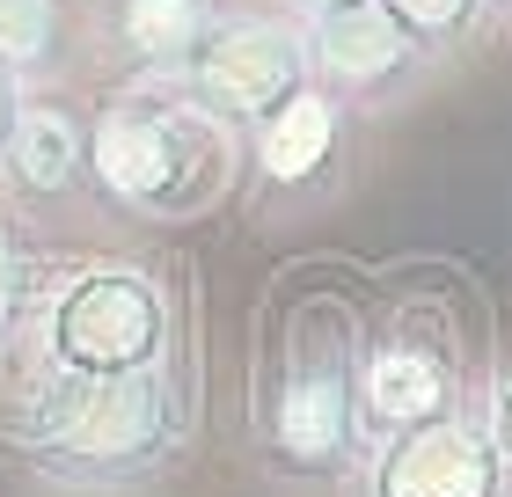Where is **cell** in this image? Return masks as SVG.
I'll return each instance as SVG.
<instances>
[{"label": "cell", "mask_w": 512, "mask_h": 497, "mask_svg": "<svg viewBox=\"0 0 512 497\" xmlns=\"http://www.w3.org/2000/svg\"><path fill=\"white\" fill-rule=\"evenodd\" d=\"M8 439L44 483L125 490V483L161 476L183 454V439H191V395H183L176 366L118 373V381L44 373L30 410L8 424Z\"/></svg>", "instance_id": "1"}, {"label": "cell", "mask_w": 512, "mask_h": 497, "mask_svg": "<svg viewBox=\"0 0 512 497\" xmlns=\"http://www.w3.org/2000/svg\"><path fill=\"white\" fill-rule=\"evenodd\" d=\"M359 315L337 293H308L286 307L256 410V454L286 483H344L366 454L359 417Z\"/></svg>", "instance_id": "2"}, {"label": "cell", "mask_w": 512, "mask_h": 497, "mask_svg": "<svg viewBox=\"0 0 512 497\" xmlns=\"http://www.w3.org/2000/svg\"><path fill=\"white\" fill-rule=\"evenodd\" d=\"M81 183L110 212L147 227L198 220L235 191V132L176 103L169 88H132V96L88 117Z\"/></svg>", "instance_id": "3"}, {"label": "cell", "mask_w": 512, "mask_h": 497, "mask_svg": "<svg viewBox=\"0 0 512 497\" xmlns=\"http://www.w3.org/2000/svg\"><path fill=\"white\" fill-rule=\"evenodd\" d=\"M37 351L44 373L66 381H118V373H147L169 366V337H176V307L169 286L139 264H88L66 286H52L37 315Z\"/></svg>", "instance_id": "4"}, {"label": "cell", "mask_w": 512, "mask_h": 497, "mask_svg": "<svg viewBox=\"0 0 512 497\" xmlns=\"http://www.w3.org/2000/svg\"><path fill=\"white\" fill-rule=\"evenodd\" d=\"M300 81H308L300 15H286V8H220L213 30L183 52V66L161 88L242 139L256 117L278 110Z\"/></svg>", "instance_id": "5"}, {"label": "cell", "mask_w": 512, "mask_h": 497, "mask_svg": "<svg viewBox=\"0 0 512 497\" xmlns=\"http://www.w3.org/2000/svg\"><path fill=\"white\" fill-rule=\"evenodd\" d=\"M469 402V373H461V337L439 307L410 300L388 307V322H374L359 337V417L366 439L403 432V424L447 417Z\"/></svg>", "instance_id": "6"}, {"label": "cell", "mask_w": 512, "mask_h": 497, "mask_svg": "<svg viewBox=\"0 0 512 497\" xmlns=\"http://www.w3.org/2000/svg\"><path fill=\"white\" fill-rule=\"evenodd\" d=\"M300 44H308V81L330 88L337 103L352 110H388L425 88L432 52L417 44L403 22L388 15V0H337L300 22Z\"/></svg>", "instance_id": "7"}, {"label": "cell", "mask_w": 512, "mask_h": 497, "mask_svg": "<svg viewBox=\"0 0 512 497\" xmlns=\"http://www.w3.org/2000/svg\"><path fill=\"white\" fill-rule=\"evenodd\" d=\"M352 476H359V497H505L512 490L498 446H491V424L469 402L447 417L366 439Z\"/></svg>", "instance_id": "8"}, {"label": "cell", "mask_w": 512, "mask_h": 497, "mask_svg": "<svg viewBox=\"0 0 512 497\" xmlns=\"http://www.w3.org/2000/svg\"><path fill=\"white\" fill-rule=\"evenodd\" d=\"M249 139V176L264 212H300L344 191L352 176V103H337L330 88L300 81L278 110H264Z\"/></svg>", "instance_id": "9"}, {"label": "cell", "mask_w": 512, "mask_h": 497, "mask_svg": "<svg viewBox=\"0 0 512 497\" xmlns=\"http://www.w3.org/2000/svg\"><path fill=\"white\" fill-rule=\"evenodd\" d=\"M227 0H88V37L132 88H161Z\"/></svg>", "instance_id": "10"}, {"label": "cell", "mask_w": 512, "mask_h": 497, "mask_svg": "<svg viewBox=\"0 0 512 497\" xmlns=\"http://www.w3.org/2000/svg\"><path fill=\"white\" fill-rule=\"evenodd\" d=\"M88 169V117L59 96H22V117L8 132V147H0V183H8L15 198H59L74 191Z\"/></svg>", "instance_id": "11"}, {"label": "cell", "mask_w": 512, "mask_h": 497, "mask_svg": "<svg viewBox=\"0 0 512 497\" xmlns=\"http://www.w3.org/2000/svg\"><path fill=\"white\" fill-rule=\"evenodd\" d=\"M81 37V8L74 0H0V59L22 81H44L74 59Z\"/></svg>", "instance_id": "12"}, {"label": "cell", "mask_w": 512, "mask_h": 497, "mask_svg": "<svg viewBox=\"0 0 512 497\" xmlns=\"http://www.w3.org/2000/svg\"><path fill=\"white\" fill-rule=\"evenodd\" d=\"M52 300V264H44V242L15 212H0V351L22 344Z\"/></svg>", "instance_id": "13"}, {"label": "cell", "mask_w": 512, "mask_h": 497, "mask_svg": "<svg viewBox=\"0 0 512 497\" xmlns=\"http://www.w3.org/2000/svg\"><path fill=\"white\" fill-rule=\"evenodd\" d=\"M388 15L403 22L439 66L461 59L483 30H491V8H483V0H388Z\"/></svg>", "instance_id": "14"}, {"label": "cell", "mask_w": 512, "mask_h": 497, "mask_svg": "<svg viewBox=\"0 0 512 497\" xmlns=\"http://www.w3.org/2000/svg\"><path fill=\"white\" fill-rule=\"evenodd\" d=\"M483 424H491V446H498V461H505V476H512V373H498V388H491V410H483Z\"/></svg>", "instance_id": "15"}, {"label": "cell", "mask_w": 512, "mask_h": 497, "mask_svg": "<svg viewBox=\"0 0 512 497\" xmlns=\"http://www.w3.org/2000/svg\"><path fill=\"white\" fill-rule=\"evenodd\" d=\"M22 96H30V81L0 59V147H8V132H15V117H22Z\"/></svg>", "instance_id": "16"}, {"label": "cell", "mask_w": 512, "mask_h": 497, "mask_svg": "<svg viewBox=\"0 0 512 497\" xmlns=\"http://www.w3.org/2000/svg\"><path fill=\"white\" fill-rule=\"evenodd\" d=\"M278 8H286V15H300V22H308V15H322V8H337V0H278Z\"/></svg>", "instance_id": "17"}, {"label": "cell", "mask_w": 512, "mask_h": 497, "mask_svg": "<svg viewBox=\"0 0 512 497\" xmlns=\"http://www.w3.org/2000/svg\"><path fill=\"white\" fill-rule=\"evenodd\" d=\"M483 8H491V22H498V15L512 22V0H483Z\"/></svg>", "instance_id": "18"}]
</instances>
